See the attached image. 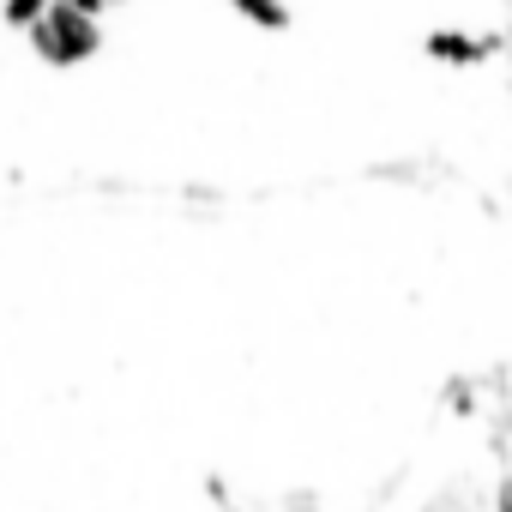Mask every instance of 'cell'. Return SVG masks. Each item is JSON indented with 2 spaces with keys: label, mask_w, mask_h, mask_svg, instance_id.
Wrapping results in <instances>:
<instances>
[{
  "label": "cell",
  "mask_w": 512,
  "mask_h": 512,
  "mask_svg": "<svg viewBox=\"0 0 512 512\" xmlns=\"http://www.w3.org/2000/svg\"><path fill=\"white\" fill-rule=\"evenodd\" d=\"M103 13H85V7H67V0H55V7L25 31L31 55L43 67H85L91 55H103Z\"/></svg>",
  "instance_id": "obj_1"
},
{
  "label": "cell",
  "mask_w": 512,
  "mask_h": 512,
  "mask_svg": "<svg viewBox=\"0 0 512 512\" xmlns=\"http://www.w3.org/2000/svg\"><path fill=\"white\" fill-rule=\"evenodd\" d=\"M229 7H235L247 25H260V31H284V25H290V0H229Z\"/></svg>",
  "instance_id": "obj_2"
},
{
  "label": "cell",
  "mask_w": 512,
  "mask_h": 512,
  "mask_svg": "<svg viewBox=\"0 0 512 512\" xmlns=\"http://www.w3.org/2000/svg\"><path fill=\"white\" fill-rule=\"evenodd\" d=\"M49 7H55V0H0V25L25 37V31H31V25H37Z\"/></svg>",
  "instance_id": "obj_3"
},
{
  "label": "cell",
  "mask_w": 512,
  "mask_h": 512,
  "mask_svg": "<svg viewBox=\"0 0 512 512\" xmlns=\"http://www.w3.org/2000/svg\"><path fill=\"white\" fill-rule=\"evenodd\" d=\"M428 49H434L440 61H476V55H488V43L458 37V31H434V37H428Z\"/></svg>",
  "instance_id": "obj_4"
},
{
  "label": "cell",
  "mask_w": 512,
  "mask_h": 512,
  "mask_svg": "<svg viewBox=\"0 0 512 512\" xmlns=\"http://www.w3.org/2000/svg\"><path fill=\"white\" fill-rule=\"evenodd\" d=\"M67 7H85V13H109V7H103V0H67Z\"/></svg>",
  "instance_id": "obj_5"
},
{
  "label": "cell",
  "mask_w": 512,
  "mask_h": 512,
  "mask_svg": "<svg viewBox=\"0 0 512 512\" xmlns=\"http://www.w3.org/2000/svg\"><path fill=\"white\" fill-rule=\"evenodd\" d=\"M500 506H506V512H512V488H506V494H500Z\"/></svg>",
  "instance_id": "obj_6"
},
{
  "label": "cell",
  "mask_w": 512,
  "mask_h": 512,
  "mask_svg": "<svg viewBox=\"0 0 512 512\" xmlns=\"http://www.w3.org/2000/svg\"><path fill=\"white\" fill-rule=\"evenodd\" d=\"M103 7H133V0H103Z\"/></svg>",
  "instance_id": "obj_7"
}]
</instances>
